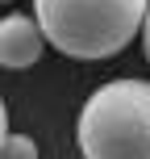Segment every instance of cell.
<instances>
[{
    "label": "cell",
    "instance_id": "4",
    "mask_svg": "<svg viewBox=\"0 0 150 159\" xmlns=\"http://www.w3.org/2000/svg\"><path fill=\"white\" fill-rule=\"evenodd\" d=\"M0 159H38V143L29 134H0Z\"/></svg>",
    "mask_w": 150,
    "mask_h": 159
},
{
    "label": "cell",
    "instance_id": "3",
    "mask_svg": "<svg viewBox=\"0 0 150 159\" xmlns=\"http://www.w3.org/2000/svg\"><path fill=\"white\" fill-rule=\"evenodd\" d=\"M46 46H50V38L38 25V17L13 13V17L0 21V63H4V71H25V67H33Z\"/></svg>",
    "mask_w": 150,
    "mask_h": 159
},
{
    "label": "cell",
    "instance_id": "6",
    "mask_svg": "<svg viewBox=\"0 0 150 159\" xmlns=\"http://www.w3.org/2000/svg\"><path fill=\"white\" fill-rule=\"evenodd\" d=\"M8 4H13V0H8Z\"/></svg>",
    "mask_w": 150,
    "mask_h": 159
},
{
    "label": "cell",
    "instance_id": "1",
    "mask_svg": "<svg viewBox=\"0 0 150 159\" xmlns=\"http://www.w3.org/2000/svg\"><path fill=\"white\" fill-rule=\"evenodd\" d=\"M150 0H33L50 46L67 59H113L146 30Z\"/></svg>",
    "mask_w": 150,
    "mask_h": 159
},
{
    "label": "cell",
    "instance_id": "2",
    "mask_svg": "<svg viewBox=\"0 0 150 159\" xmlns=\"http://www.w3.org/2000/svg\"><path fill=\"white\" fill-rule=\"evenodd\" d=\"M79 151L84 159H150V84L109 80L79 109Z\"/></svg>",
    "mask_w": 150,
    "mask_h": 159
},
{
    "label": "cell",
    "instance_id": "5",
    "mask_svg": "<svg viewBox=\"0 0 150 159\" xmlns=\"http://www.w3.org/2000/svg\"><path fill=\"white\" fill-rule=\"evenodd\" d=\"M142 46H146V59H150V13H146V30H142Z\"/></svg>",
    "mask_w": 150,
    "mask_h": 159
}]
</instances>
